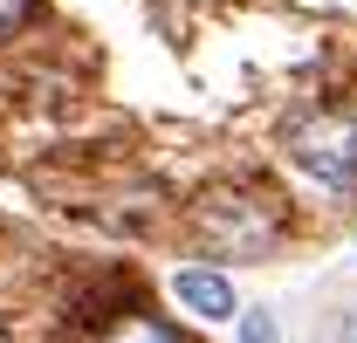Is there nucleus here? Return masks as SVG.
I'll return each mask as SVG.
<instances>
[{
    "label": "nucleus",
    "instance_id": "obj_1",
    "mask_svg": "<svg viewBox=\"0 0 357 343\" xmlns=\"http://www.w3.org/2000/svg\"><path fill=\"white\" fill-rule=\"evenodd\" d=\"M199 234L220 254H261L282 234V206L268 192H248V185H220V192L199 199Z\"/></svg>",
    "mask_w": 357,
    "mask_h": 343
},
{
    "label": "nucleus",
    "instance_id": "obj_3",
    "mask_svg": "<svg viewBox=\"0 0 357 343\" xmlns=\"http://www.w3.org/2000/svg\"><path fill=\"white\" fill-rule=\"evenodd\" d=\"M172 296L192 309V316H206V323H227L234 316V282L227 275H213V268H185L172 282Z\"/></svg>",
    "mask_w": 357,
    "mask_h": 343
},
{
    "label": "nucleus",
    "instance_id": "obj_2",
    "mask_svg": "<svg viewBox=\"0 0 357 343\" xmlns=\"http://www.w3.org/2000/svg\"><path fill=\"white\" fill-rule=\"evenodd\" d=\"M289 158L310 172V178H323V185L357 178V117L351 110H316V117H303V124L289 130Z\"/></svg>",
    "mask_w": 357,
    "mask_h": 343
},
{
    "label": "nucleus",
    "instance_id": "obj_4",
    "mask_svg": "<svg viewBox=\"0 0 357 343\" xmlns=\"http://www.w3.org/2000/svg\"><path fill=\"white\" fill-rule=\"evenodd\" d=\"M103 343H185L172 323H158V316H124V323H110V337Z\"/></svg>",
    "mask_w": 357,
    "mask_h": 343
},
{
    "label": "nucleus",
    "instance_id": "obj_5",
    "mask_svg": "<svg viewBox=\"0 0 357 343\" xmlns=\"http://www.w3.org/2000/svg\"><path fill=\"white\" fill-rule=\"evenodd\" d=\"M241 343H275V316H268V309L241 316Z\"/></svg>",
    "mask_w": 357,
    "mask_h": 343
},
{
    "label": "nucleus",
    "instance_id": "obj_7",
    "mask_svg": "<svg viewBox=\"0 0 357 343\" xmlns=\"http://www.w3.org/2000/svg\"><path fill=\"white\" fill-rule=\"evenodd\" d=\"M344 343H357V309H351V316H344Z\"/></svg>",
    "mask_w": 357,
    "mask_h": 343
},
{
    "label": "nucleus",
    "instance_id": "obj_6",
    "mask_svg": "<svg viewBox=\"0 0 357 343\" xmlns=\"http://www.w3.org/2000/svg\"><path fill=\"white\" fill-rule=\"evenodd\" d=\"M28 14H35V0H0V42H7L14 28H28Z\"/></svg>",
    "mask_w": 357,
    "mask_h": 343
}]
</instances>
